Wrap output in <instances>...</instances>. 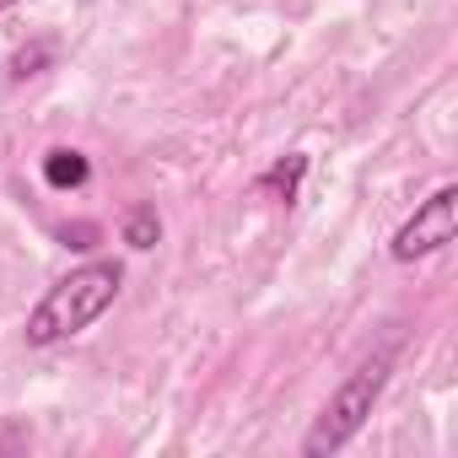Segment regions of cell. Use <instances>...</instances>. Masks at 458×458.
<instances>
[{"instance_id": "cell-1", "label": "cell", "mask_w": 458, "mask_h": 458, "mask_svg": "<svg viewBox=\"0 0 458 458\" xmlns=\"http://www.w3.org/2000/svg\"><path fill=\"white\" fill-rule=\"evenodd\" d=\"M119 281H124V270H119L114 259L81 265V270H71L65 281H55V286L44 292V302L33 308V318H28V345H55V340L81 335L92 318H103V313L114 308Z\"/></svg>"}, {"instance_id": "cell-2", "label": "cell", "mask_w": 458, "mask_h": 458, "mask_svg": "<svg viewBox=\"0 0 458 458\" xmlns=\"http://www.w3.org/2000/svg\"><path fill=\"white\" fill-rule=\"evenodd\" d=\"M383 383H388V351L383 356H372V361H361L335 394H329V404H324V415H318V426L308 431V453L318 458V453H335V447H345L356 431H361V420L372 415V404H377V394H383Z\"/></svg>"}, {"instance_id": "cell-3", "label": "cell", "mask_w": 458, "mask_h": 458, "mask_svg": "<svg viewBox=\"0 0 458 458\" xmlns=\"http://www.w3.org/2000/svg\"><path fill=\"white\" fill-rule=\"evenodd\" d=\"M453 233H458V189L447 183V189H437L399 233H394V259H426V254H437L442 243H453Z\"/></svg>"}, {"instance_id": "cell-4", "label": "cell", "mask_w": 458, "mask_h": 458, "mask_svg": "<svg viewBox=\"0 0 458 458\" xmlns=\"http://www.w3.org/2000/svg\"><path fill=\"white\" fill-rule=\"evenodd\" d=\"M44 178H49L55 189H81V183H87V157L60 146V151L44 157Z\"/></svg>"}, {"instance_id": "cell-5", "label": "cell", "mask_w": 458, "mask_h": 458, "mask_svg": "<svg viewBox=\"0 0 458 458\" xmlns=\"http://www.w3.org/2000/svg\"><path fill=\"white\" fill-rule=\"evenodd\" d=\"M302 173H308V157H286V162H276V167L259 178V189H276L281 199H297V183H302Z\"/></svg>"}, {"instance_id": "cell-6", "label": "cell", "mask_w": 458, "mask_h": 458, "mask_svg": "<svg viewBox=\"0 0 458 458\" xmlns=\"http://www.w3.org/2000/svg\"><path fill=\"white\" fill-rule=\"evenodd\" d=\"M157 233H162V221H157L151 205H135V210L124 216V243H130V249H151Z\"/></svg>"}, {"instance_id": "cell-7", "label": "cell", "mask_w": 458, "mask_h": 458, "mask_svg": "<svg viewBox=\"0 0 458 458\" xmlns=\"http://www.w3.org/2000/svg\"><path fill=\"white\" fill-rule=\"evenodd\" d=\"M49 55H55L49 44H33V49H22V55L12 60V76H17V81H28V76H38V71L49 65Z\"/></svg>"}, {"instance_id": "cell-8", "label": "cell", "mask_w": 458, "mask_h": 458, "mask_svg": "<svg viewBox=\"0 0 458 458\" xmlns=\"http://www.w3.org/2000/svg\"><path fill=\"white\" fill-rule=\"evenodd\" d=\"M60 238H65V249H92L98 226H60Z\"/></svg>"}, {"instance_id": "cell-9", "label": "cell", "mask_w": 458, "mask_h": 458, "mask_svg": "<svg viewBox=\"0 0 458 458\" xmlns=\"http://www.w3.org/2000/svg\"><path fill=\"white\" fill-rule=\"evenodd\" d=\"M12 6H17V0H0V12H12Z\"/></svg>"}]
</instances>
